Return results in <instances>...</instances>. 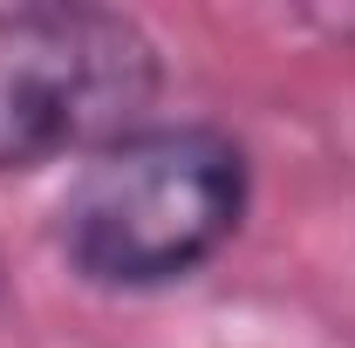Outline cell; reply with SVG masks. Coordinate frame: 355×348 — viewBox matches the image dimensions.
Here are the masks:
<instances>
[{"label":"cell","instance_id":"cell-1","mask_svg":"<svg viewBox=\"0 0 355 348\" xmlns=\"http://www.w3.org/2000/svg\"><path fill=\"white\" fill-rule=\"evenodd\" d=\"M246 218V150L212 123H144L62 198V253L96 287H171Z\"/></svg>","mask_w":355,"mask_h":348},{"label":"cell","instance_id":"cell-2","mask_svg":"<svg viewBox=\"0 0 355 348\" xmlns=\"http://www.w3.org/2000/svg\"><path fill=\"white\" fill-rule=\"evenodd\" d=\"M157 48L110 7H0V171L69 150H110L144 130Z\"/></svg>","mask_w":355,"mask_h":348}]
</instances>
